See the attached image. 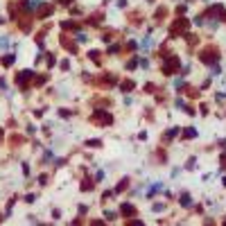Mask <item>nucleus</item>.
Wrapping results in <instances>:
<instances>
[{"instance_id": "nucleus-1", "label": "nucleus", "mask_w": 226, "mask_h": 226, "mask_svg": "<svg viewBox=\"0 0 226 226\" xmlns=\"http://www.w3.org/2000/svg\"><path fill=\"white\" fill-rule=\"evenodd\" d=\"M0 48H7V39H0Z\"/></svg>"}]
</instances>
